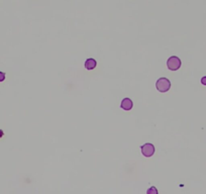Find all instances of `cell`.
<instances>
[{"label": "cell", "mask_w": 206, "mask_h": 194, "mask_svg": "<svg viewBox=\"0 0 206 194\" xmlns=\"http://www.w3.org/2000/svg\"><path fill=\"white\" fill-rule=\"evenodd\" d=\"M155 153V146L150 143H147L142 146V154L144 157H152Z\"/></svg>", "instance_id": "cell-3"}, {"label": "cell", "mask_w": 206, "mask_h": 194, "mask_svg": "<svg viewBox=\"0 0 206 194\" xmlns=\"http://www.w3.org/2000/svg\"><path fill=\"white\" fill-rule=\"evenodd\" d=\"M4 134H3V131H2V129H0V138H2V135H3Z\"/></svg>", "instance_id": "cell-9"}, {"label": "cell", "mask_w": 206, "mask_h": 194, "mask_svg": "<svg viewBox=\"0 0 206 194\" xmlns=\"http://www.w3.org/2000/svg\"><path fill=\"white\" fill-rule=\"evenodd\" d=\"M96 65H97L96 61H95L94 59H92V58L87 59L85 61V68L87 69V70H93V69L96 67Z\"/></svg>", "instance_id": "cell-5"}, {"label": "cell", "mask_w": 206, "mask_h": 194, "mask_svg": "<svg viewBox=\"0 0 206 194\" xmlns=\"http://www.w3.org/2000/svg\"><path fill=\"white\" fill-rule=\"evenodd\" d=\"M4 79H5V73L0 71V82L4 81Z\"/></svg>", "instance_id": "cell-7"}, {"label": "cell", "mask_w": 206, "mask_h": 194, "mask_svg": "<svg viewBox=\"0 0 206 194\" xmlns=\"http://www.w3.org/2000/svg\"><path fill=\"white\" fill-rule=\"evenodd\" d=\"M156 87H157V89L159 90L160 92H167L171 87V82L169 79L163 77V78H160L159 80L157 81Z\"/></svg>", "instance_id": "cell-1"}, {"label": "cell", "mask_w": 206, "mask_h": 194, "mask_svg": "<svg viewBox=\"0 0 206 194\" xmlns=\"http://www.w3.org/2000/svg\"><path fill=\"white\" fill-rule=\"evenodd\" d=\"M133 103L131 101V99H129V98H124V99H122V101L120 103V107L124 110H130L131 108H133Z\"/></svg>", "instance_id": "cell-4"}, {"label": "cell", "mask_w": 206, "mask_h": 194, "mask_svg": "<svg viewBox=\"0 0 206 194\" xmlns=\"http://www.w3.org/2000/svg\"><path fill=\"white\" fill-rule=\"evenodd\" d=\"M147 194H159V192H158V189L155 186H152V187H150L149 189H147Z\"/></svg>", "instance_id": "cell-6"}, {"label": "cell", "mask_w": 206, "mask_h": 194, "mask_svg": "<svg viewBox=\"0 0 206 194\" xmlns=\"http://www.w3.org/2000/svg\"><path fill=\"white\" fill-rule=\"evenodd\" d=\"M168 68L172 71H176L181 67V60L176 56H172L167 61Z\"/></svg>", "instance_id": "cell-2"}, {"label": "cell", "mask_w": 206, "mask_h": 194, "mask_svg": "<svg viewBox=\"0 0 206 194\" xmlns=\"http://www.w3.org/2000/svg\"><path fill=\"white\" fill-rule=\"evenodd\" d=\"M201 83H202L203 85H206V76L202 77V78H201Z\"/></svg>", "instance_id": "cell-8"}]
</instances>
